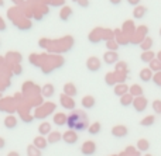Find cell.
Here are the masks:
<instances>
[{"label":"cell","instance_id":"obj_22","mask_svg":"<svg viewBox=\"0 0 161 156\" xmlns=\"http://www.w3.org/2000/svg\"><path fill=\"white\" fill-rule=\"evenodd\" d=\"M153 44H154L153 38H150V37H146V38L143 39V42L140 44V48L143 49V52H144V51H151V47H153Z\"/></svg>","mask_w":161,"mask_h":156},{"label":"cell","instance_id":"obj_1","mask_svg":"<svg viewBox=\"0 0 161 156\" xmlns=\"http://www.w3.org/2000/svg\"><path fill=\"white\" fill-rule=\"evenodd\" d=\"M67 127L72 131H83L88 129V117L83 111H74L71 115H68Z\"/></svg>","mask_w":161,"mask_h":156},{"label":"cell","instance_id":"obj_5","mask_svg":"<svg viewBox=\"0 0 161 156\" xmlns=\"http://www.w3.org/2000/svg\"><path fill=\"white\" fill-rule=\"evenodd\" d=\"M62 141H64L65 143H68V145L76 143L78 142V134H76V131L69 129V131H67L65 134H62Z\"/></svg>","mask_w":161,"mask_h":156},{"label":"cell","instance_id":"obj_19","mask_svg":"<svg viewBox=\"0 0 161 156\" xmlns=\"http://www.w3.org/2000/svg\"><path fill=\"white\" fill-rule=\"evenodd\" d=\"M129 93H130L134 98L142 97L143 96V87L140 86V84H133V86H130V89H129Z\"/></svg>","mask_w":161,"mask_h":156},{"label":"cell","instance_id":"obj_25","mask_svg":"<svg viewBox=\"0 0 161 156\" xmlns=\"http://www.w3.org/2000/svg\"><path fill=\"white\" fill-rule=\"evenodd\" d=\"M100 129H102V125H100V123H93L89 125L88 128V132L91 135H97L100 132Z\"/></svg>","mask_w":161,"mask_h":156},{"label":"cell","instance_id":"obj_30","mask_svg":"<svg viewBox=\"0 0 161 156\" xmlns=\"http://www.w3.org/2000/svg\"><path fill=\"white\" fill-rule=\"evenodd\" d=\"M27 156H41V151L37 149L36 146L31 143V145L27 146Z\"/></svg>","mask_w":161,"mask_h":156},{"label":"cell","instance_id":"obj_9","mask_svg":"<svg viewBox=\"0 0 161 156\" xmlns=\"http://www.w3.org/2000/svg\"><path fill=\"white\" fill-rule=\"evenodd\" d=\"M117 59H119V55H117V52H113V51H108V52H105V55H103V61L108 65L116 63Z\"/></svg>","mask_w":161,"mask_h":156},{"label":"cell","instance_id":"obj_3","mask_svg":"<svg viewBox=\"0 0 161 156\" xmlns=\"http://www.w3.org/2000/svg\"><path fill=\"white\" fill-rule=\"evenodd\" d=\"M147 106H148V101H147V98H146L144 96H142V97H136L134 98V101H133V107H134V110H136L137 113L146 111Z\"/></svg>","mask_w":161,"mask_h":156},{"label":"cell","instance_id":"obj_38","mask_svg":"<svg viewBox=\"0 0 161 156\" xmlns=\"http://www.w3.org/2000/svg\"><path fill=\"white\" fill-rule=\"evenodd\" d=\"M4 6V0H0V7H3Z\"/></svg>","mask_w":161,"mask_h":156},{"label":"cell","instance_id":"obj_37","mask_svg":"<svg viewBox=\"0 0 161 156\" xmlns=\"http://www.w3.org/2000/svg\"><path fill=\"white\" fill-rule=\"evenodd\" d=\"M7 156H20L19 152H10V153H7Z\"/></svg>","mask_w":161,"mask_h":156},{"label":"cell","instance_id":"obj_36","mask_svg":"<svg viewBox=\"0 0 161 156\" xmlns=\"http://www.w3.org/2000/svg\"><path fill=\"white\" fill-rule=\"evenodd\" d=\"M109 2H110L112 4H114V6H119L120 3H122V0H109Z\"/></svg>","mask_w":161,"mask_h":156},{"label":"cell","instance_id":"obj_16","mask_svg":"<svg viewBox=\"0 0 161 156\" xmlns=\"http://www.w3.org/2000/svg\"><path fill=\"white\" fill-rule=\"evenodd\" d=\"M134 33H136V28H134L133 21H126L123 24V34L126 37H129V35H133Z\"/></svg>","mask_w":161,"mask_h":156},{"label":"cell","instance_id":"obj_2","mask_svg":"<svg viewBox=\"0 0 161 156\" xmlns=\"http://www.w3.org/2000/svg\"><path fill=\"white\" fill-rule=\"evenodd\" d=\"M80 152L85 156L95 155V152H96V143H95L93 141H85V142L82 143V146H80Z\"/></svg>","mask_w":161,"mask_h":156},{"label":"cell","instance_id":"obj_28","mask_svg":"<svg viewBox=\"0 0 161 156\" xmlns=\"http://www.w3.org/2000/svg\"><path fill=\"white\" fill-rule=\"evenodd\" d=\"M54 92H55V89H54L53 84H44V87H42V96L44 97H51Z\"/></svg>","mask_w":161,"mask_h":156},{"label":"cell","instance_id":"obj_21","mask_svg":"<svg viewBox=\"0 0 161 156\" xmlns=\"http://www.w3.org/2000/svg\"><path fill=\"white\" fill-rule=\"evenodd\" d=\"M133 101H134V97L130 94V93H127V94H125V96L120 97V104H122L123 107L133 106Z\"/></svg>","mask_w":161,"mask_h":156},{"label":"cell","instance_id":"obj_17","mask_svg":"<svg viewBox=\"0 0 161 156\" xmlns=\"http://www.w3.org/2000/svg\"><path fill=\"white\" fill-rule=\"evenodd\" d=\"M140 59H142L144 63H150L151 61L156 59V53H154L153 51H144V52L140 55Z\"/></svg>","mask_w":161,"mask_h":156},{"label":"cell","instance_id":"obj_6","mask_svg":"<svg viewBox=\"0 0 161 156\" xmlns=\"http://www.w3.org/2000/svg\"><path fill=\"white\" fill-rule=\"evenodd\" d=\"M127 134H129V129L126 125H114L112 128V135L114 138H125L127 137Z\"/></svg>","mask_w":161,"mask_h":156},{"label":"cell","instance_id":"obj_11","mask_svg":"<svg viewBox=\"0 0 161 156\" xmlns=\"http://www.w3.org/2000/svg\"><path fill=\"white\" fill-rule=\"evenodd\" d=\"M4 127L7 129H14L17 127V124H19V121H17V118L14 117V115H7V117L4 118Z\"/></svg>","mask_w":161,"mask_h":156},{"label":"cell","instance_id":"obj_34","mask_svg":"<svg viewBox=\"0 0 161 156\" xmlns=\"http://www.w3.org/2000/svg\"><path fill=\"white\" fill-rule=\"evenodd\" d=\"M4 148H6V139L3 137H0V151H3Z\"/></svg>","mask_w":161,"mask_h":156},{"label":"cell","instance_id":"obj_8","mask_svg":"<svg viewBox=\"0 0 161 156\" xmlns=\"http://www.w3.org/2000/svg\"><path fill=\"white\" fill-rule=\"evenodd\" d=\"M59 103H61V106L67 110L75 108V101L72 100V97H68V96H65V94H61V97H59Z\"/></svg>","mask_w":161,"mask_h":156},{"label":"cell","instance_id":"obj_10","mask_svg":"<svg viewBox=\"0 0 161 156\" xmlns=\"http://www.w3.org/2000/svg\"><path fill=\"white\" fill-rule=\"evenodd\" d=\"M67 121H68V115H65L64 113H57L54 115V124L57 127H64L67 125Z\"/></svg>","mask_w":161,"mask_h":156},{"label":"cell","instance_id":"obj_24","mask_svg":"<svg viewBox=\"0 0 161 156\" xmlns=\"http://www.w3.org/2000/svg\"><path fill=\"white\" fill-rule=\"evenodd\" d=\"M105 82L108 86H116L117 84V79H116V73H108L105 76Z\"/></svg>","mask_w":161,"mask_h":156},{"label":"cell","instance_id":"obj_7","mask_svg":"<svg viewBox=\"0 0 161 156\" xmlns=\"http://www.w3.org/2000/svg\"><path fill=\"white\" fill-rule=\"evenodd\" d=\"M33 145L36 146L37 149H40V151H44V149H47V146L50 145V143H48V141H47V138H45V137H41V135H38V137L34 138Z\"/></svg>","mask_w":161,"mask_h":156},{"label":"cell","instance_id":"obj_29","mask_svg":"<svg viewBox=\"0 0 161 156\" xmlns=\"http://www.w3.org/2000/svg\"><path fill=\"white\" fill-rule=\"evenodd\" d=\"M148 148H150V143H148L147 139H140L139 142H137V149H139L140 152L148 151Z\"/></svg>","mask_w":161,"mask_h":156},{"label":"cell","instance_id":"obj_15","mask_svg":"<svg viewBox=\"0 0 161 156\" xmlns=\"http://www.w3.org/2000/svg\"><path fill=\"white\" fill-rule=\"evenodd\" d=\"M153 78H154V75L150 68H144V69L140 70V79H142L143 82H150Z\"/></svg>","mask_w":161,"mask_h":156},{"label":"cell","instance_id":"obj_14","mask_svg":"<svg viewBox=\"0 0 161 156\" xmlns=\"http://www.w3.org/2000/svg\"><path fill=\"white\" fill-rule=\"evenodd\" d=\"M76 93H78V90H76L74 83H67L64 86V94L68 96V97H75Z\"/></svg>","mask_w":161,"mask_h":156},{"label":"cell","instance_id":"obj_4","mask_svg":"<svg viewBox=\"0 0 161 156\" xmlns=\"http://www.w3.org/2000/svg\"><path fill=\"white\" fill-rule=\"evenodd\" d=\"M86 68H88L91 72H97L102 68V63H100V59L96 58V56H91V58L86 61Z\"/></svg>","mask_w":161,"mask_h":156},{"label":"cell","instance_id":"obj_27","mask_svg":"<svg viewBox=\"0 0 161 156\" xmlns=\"http://www.w3.org/2000/svg\"><path fill=\"white\" fill-rule=\"evenodd\" d=\"M71 16H72V8L71 7H64L61 10V13H59V17H61L62 21H67Z\"/></svg>","mask_w":161,"mask_h":156},{"label":"cell","instance_id":"obj_12","mask_svg":"<svg viewBox=\"0 0 161 156\" xmlns=\"http://www.w3.org/2000/svg\"><path fill=\"white\" fill-rule=\"evenodd\" d=\"M80 104H82L83 108H93L95 104H96V100H95L93 96H85L80 101Z\"/></svg>","mask_w":161,"mask_h":156},{"label":"cell","instance_id":"obj_39","mask_svg":"<svg viewBox=\"0 0 161 156\" xmlns=\"http://www.w3.org/2000/svg\"><path fill=\"white\" fill-rule=\"evenodd\" d=\"M157 58H158V61H160V62H161V52H160V53H158V55H157Z\"/></svg>","mask_w":161,"mask_h":156},{"label":"cell","instance_id":"obj_32","mask_svg":"<svg viewBox=\"0 0 161 156\" xmlns=\"http://www.w3.org/2000/svg\"><path fill=\"white\" fill-rule=\"evenodd\" d=\"M106 47H108L109 51H113V52H116L117 48H119V44L116 42V39H109V41L106 42Z\"/></svg>","mask_w":161,"mask_h":156},{"label":"cell","instance_id":"obj_20","mask_svg":"<svg viewBox=\"0 0 161 156\" xmlns=\"http://www.w3.org/2000/svg\"><path fill=\"white\" fill-rule=\"evenodd\" d=\"M51 125L48 123H42V124H40V127H38V134L41 135V137H47V135H50L51 134Z\"/></svg>","mask_w":161,"mask_h":156},{"label":"cell","instance_id":"obj_35","mask_svg":"<svg viewBox=\"0 0 161 156\" xmlns=\"http://www.w3.org/2000/svg\"><path fill=\"white\" fill-rule=\"evenodd\" d=\"M131 6H139L140 4V0H127Z\"/></svg>","mask_w":161,"mask_h":156},{"label":"cell","instance_id":"obj_18","mask_svg":"<svg viewBox=\"0 0 161 156\" xmlns=\"http://www.w3.org/2000/svg\"><path fill=\"white\" fill-rule=\"evenodd\" d=\"M146 13H147V7H144V6H136L133 10V17L134 18H143L146 16Z\"/></svg>","mask_w":161,"mask_h":156},{"label":"cell","instance_id":"obj_26","mask_svg":"<svg viewBox=\"0 0 161 156\" xmlns=\"http://www.w3.org/2000/svg\"><path fill=\"white\" fill-rule=\"evenodd\" d=\"M154 123H156V117H154V115H147V117H144L142 121H140V125H143V127H151Z\"/></svg>","mask_w":161,"mask_h":156},{"label":"cell","instance_id":"obj_13","mask_svg":"<svg viewBox=\"0 0 161 156\" xmlns=\"http://www.w3.org/2000/svg\"><path fill=\"white\" fill-rule=\"evenodd\" d=\"M129 93V86L125 83H117L116 86H114V94L119 96V97H122V96L127 94Z\"/></svg>","mask_w":161,"mask_h":156},{"label":"cell","instance_id":"obj_40","mask_svg":"<svg viewBox=\"0 0 161 156\" xmlns=\"http://www.w3.org/2000/svg\"><path fill=\"white\" fill-rule=\"evenodd\" d=\"M160 35H161V30H160Z\"/></svg>","mask_w":161,"mask_h":156},{"label":"cell","instance_id":"obj_23","mask_svg":"<svg viewBox=\"0 0 161 156\" xmlns=\"http://www.w3.org/2000/svg\"><path fill=\"white\" fill-rule=\"evenodd\" d=\"M61 139H62V134L61 132H58V131L51 132V134L48 135V138H47L48 143H57V142H59Z\"/></svg>","mask_w":161,"mask_h":156},{"label":"cell","instance_id":"obj_31","mask_svg":"<svg viewBox=\"0 0 161 156\" xmlns=\"http://www.w3.org/2000/svg\"><path fill=\"white\" fill-rule=\"evenodd\" d=\"M150 69L153 70V72L160 73L161 72V62L158 61V59H154V61H151L150 62Z\"/></svg>","mask_w":161,"mask_h":156},{"label":"cell","instance_id":"obj_33","mask_svg":"<svg viewBox=\"0 0 161 156\" xmlns=\"http://www.w3.org/2000/svg\"><path fill=\"white\" fill-rule=\"evenodd\" d=\"M151 107H153L156 114H161V100H154L153 104H151Z\"/></svg>","mask_w":161,"mask_h":156}]
</instances>
